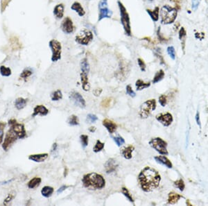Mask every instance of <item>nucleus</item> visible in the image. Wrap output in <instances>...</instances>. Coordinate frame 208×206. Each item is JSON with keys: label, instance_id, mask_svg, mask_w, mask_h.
Segmentation results:
<instances>
[{"label": "nucleus", "instance_id": "35", "mask_svg": "<svg viewBox=\"0 0 208 206\" xmlns=\"http://www.w3.org/2000/svg\"><path fill=\"white\" fill-rule=\"evenodd\" d=\"M164 72L162 69H160V71H158L157 73L155 74V76H154L153 80V83H158V82L160 81L162 79L164 78Z\"/></svg>", "mask_w": 208, "mask_h": 206}, {"label": "nucleus", "instance_id": "6", "mask_svg": "<svg viewBox=\"0 0 208 206\" xmlns=\"http://www.w3.org/2000/svg\"><path fill=\"white\" fill-rule=\"evenodd\" d=\"M94 35L91 31L82 29L76 35L75 41L81 45H88L93 40Z\"/></svg>", "mask_w": 208, "mask_h": 206}, {"label": "nucleus", "instance_id": "40", "mask_svg": "<svg viewBox=\"0 0 208 206\" xmlns=\"http://www.w3.org/2000/svg\"><path fill=\"white\" fill-rule=\"evenodd\" d=\"M6 123L4 122H0V144L3 142L4 139V131L6 127Z\"/></svg>", "mask_w": 208, "mask_h": 206}, {"label": "nucleus", "instance_id": "58", "mask_svg": "<svg viewBox=\"0 0 208 206\" xmlns=\"http://www.w3.org/2000/svg\"><path fill=\"white\" fill-rule=\"evenodd\" d=\"M89 131H90V132H92V133H93V132H94V131H96V128H95V127H90V128H89Z\"/></svg>", "mask_w": 208, "mask_h": 206}, {"label": "nucleus", "instance_id": "18", "mask_svg": "<svg viewBox=\"0 0 208 206\" xmlns=\"http://www.w3.org/2000/svg\"><path fill=\"white\" fill-rule=\"evenodd\" d=\"M65 6L63 4H57L53 9V15L57 19H62L64 16Z\"/></svg>", "mask_w": 208, "mask_h": 206}, {"label": "nucleus", "instance_id": "56", "mask_svg": "<svg viewBox=\"0 0 208 206\" xmlns=\"http://www.w3.org/2000/svg\"><path fill=\"white\" fill-rule=\"evenodd\" d=\"M17 122V121L16 120H15V119H12V120H10L9 121V126H12V125H13L14 123H15Z\"/></svg>", "mask_w": 208, "mask_h": 206}, {"label": "nucleus", "instance_id": "42", "mask_svg": "<svg viewBox=\"0 0 208 206\" xmlns=\"http://www.w3.org/2000/svg\"><path fill=\"white\" fill-rule=\"evenodd\" d=\"M111 102H112V99L111 98H106V99H105L103 100L101 103V105L102 108H104V109H106V108H108L110 104H111Z\"/></svg>", "mask_w": 208, "mask_h": 206}, {"label": "nucleus", "instance_id": "13", "mask_svg": "<svg viewBox=\"0 0 208 206\" xmlns=\"http://www.w3.org/2000/svg\"><path fill=\"white\" fill-rule=\"evenodd\" d=\"M11 128L14 131L19 139H23L27 136L24 126L22 123H15L13 125L11 126Z\"/></svg>", "mask_w": 208, "mask_h": 206}, {"label": "nucleus", "instance_id": "57", "mask_svg": "<svg viewBox=\"0 0 208 206\" xmlns=\"http://www.w3.org/2000/svg\"><path fill=\"white\" fill-rule=\"evenodd\" d=\"M56 148H57V144L54 143V144H53V145L52 149H51V152H52V153H53V151H56Z\"/></svg>", "mask_w": 208, "mask_h": 206}, {"label": "nucleus", "instance_id": "5", "mask_svg": "<svg viewBox=\"0 0 208 206\" xmlns=\"http://www.w3.org/2000/svg\"><path fill=\"white\" fill-rule=\"evenodd\" d=\"M156 109V101L155 99H151L145 101L141 105L139 115L142 119H146Z\"/></svg>", "mask_w": 208, "mask_h": 206}, {"label": "nucleus", "instance_id": "38", "mask_svg": "<svg viewBox=\"0 0 208 206\" xmlns=\"http://www.w3.org/2000/svg\"><path fill=\"white\" fill-rule=\"evenodd\" d=\"M11 46L13 50H18L20 48V44L19 42V40L17 38L13 37L11 38Z\"/></svg>", "mask_w": 208, "mask_h": 206}, {"label": "nucleus", "instance_id": "39", "mask_svg": "<svg viewBox=\"0 0 208 206\" xmlns=\"http://www.w3.org/2000/svg\"><path fill=\"white\" fill-rule=\"evenodd\" d=\"M122 194H124V195L125 196V197H126L128 200H129V201L132 202V203L134 202V200H133L131 194H130L129 191H128V189H127L126 187H122Z\"/></svg>", "mask_w": 208, "mask_h": 206}, {"label": "nucleus", "instance_id": "14", "mask_svg": "<svg viewBox=\"0 0 208 206\" xmlns=\"http://www.w3.org/2000/svg\"><path fill=\"white\" fill-rule=\"evenodd\" d=\"M104 167L106 173L110 174L112 172H114L116 170L117 167H118V164L115 159L110 158L109 160H108Z\"/></svg>", "mask_w": 208, "mask_h": 206}, {"label": "nucleus", "instance_id": "15", "mask_svg": "<svg viewBox=\"0 0 208 206\" xmlns=\"http://www.w3.org/2000/svg\"><path fill=\"white\" fill-rule=\"evenodd\" d=\"M49 113V110L46 108L44 105H38L33 109V113L32 114V117H34L37 115L43 116L47 115Z\"/></svg>", "mask_w": 208, "mask_h": 206}, {"label": "nucleus", "instance_id": "19", "mask_svg": "<svg viewBox=\"0 0 208 206\" xmlns=\"http://www.w3.org/2000/svg\"><path fill=\"white\" fill-rule=\"evenodd\" d=\"M134 146L129 145L126 146V147H124L121 150V154L125 159L130 160L132 158V153L134 151Z\"/></svg>", "mask_w": 208, "mask_h": 206}, {"label": "nucleus", "instance_id": "43", "mask_svg": "<svg viewBox=\"0 0 208 206\" xmlns=\"http://www.w3.org/2000/svg\"><path fill=\"white\" fill-rule=\"evenodd\" d=\"M167 53L170 56L171 59H173V60H175L176 58V51H175V49H174L173 47H172V46H170V47H169L167 48Z\"/></svg>", "mask_w": 208, "mask_h": 206}, {"label": "nucleus", "instance_id": "10", "mask_svg": "<svg viewBox=\"0 0 208 206\" xmlns=\"http://www.w3.org/2000/svg\"><path fill=\"white\" fill-rule=\"evenodd\" d=\"M69 98L71 101H72L74 105L76 106L80 107L81 109H84L86 106V103L85 101L84 98L82 97V95L78 92L72 91L69 94Z\"/></svg>", "mask_w": 208, "mask_h": 206}, {"label": "nucleus", "instance_id": "1", "mask_svg": "<svg viewBox=\"0 0 208 206\" xmlns=\"http://www.w3.org/2000/svg\"><path fill=\"white\" fill-rule=\"evenodd\" d=\"M137 179L142 189L148 192L158 187L161 177L156 170L150 167H146L141 171Z\"/></svg>", "mask_w": 208, "mask_h": 206}, {"label": "nucleus", "instance_id": "17", "mask_svg": "<svg viewBox=\"0 0 208 206\" xmlns=\"http://www.w3.org/2000/svg\"><path fill=\"white\" fill-rule=\"evenodd\" d=\"M48 153H39V154H33L29 156V160L35 163H42L45 161L48 158Z\"/></svg>", "mask_w": 208, "mask_h": 206}, {"label": "nucleus", "instance_id": "25", "mask_svg": "<svg viewBox=\"0 0 208 206\" xmlns=\"http://www.w3.org/2000/svg\"><path fill=\"white\" fill-rule=\"evenodd\" d=\"M27 100L24 99L22 97H19L15 100V106L17 110H22L27 105Z\"/></svg>", "mask_w": 208, "mask_h": 206}, {"label": "nucleus", "instance_id": "12", "mask_svg": "<svg viewBox=\"0 0 208 206\" xmlns=\"http://www.w3.org/2000/svg\"><path fill=\"white\" fill-rule=\"evenodd\" d=\"M156 120L160 122L164 127H169L173 122V117L170 113H160L156 115Z\"/></svg>", "mask_w": 208, "mask_h": 206}, {"label": "nucleus", "instance_id": "27", "mask_svg": "<svg viewBox=\"0 0 208 206\" xmlns=\"http://www.w3.org/2000/svg\"><path fill=\"white\" fill-rule=\"evenodd\" d=\"M81 72L88 74L89 72V65L88 59H87L86 58H84L83 59H82L81 60Z\"/></svg>", "mask_w": 208, "mask_h": 206}, {"label": "nucleus", "instance_id": "24", "mask_svg": "<svg viewBox=\"0 0 208 206\" xmlns=\"http://www.w3.org/2000/svg\"><path fill=\"white\" fill-rule=\"evenodd\" d=\"M41 182H42V179L39 177H34L32 178L31 181L28 182V187L29 189H35V188L38 187L40 185Z\"/></svg>", "mask_w": 208, "mask_h": 206}, {"label": "nucleus", "instance_id": "8", "mask_svg": "<svg viewBox=\"0 0 208 206\" xmlns=\"http://www.w3.org/2000/svg\"><path fill=\"white\" fill-rule=\"evenodd\" d=\"M149 145L151 147L155 149L158 153H160L162 155H167L168 154V151L166 150L167 144L162 139L160 138L152 139L149 142Z\"/></svg>", "mask_w": 208, "mask_h": 206}, {"label": "nucleus", "instance_id": "26", "mask_svg": "<svg viewBox=\"0 0 208 206\" xmlns=\"http://www.w3.org/2000/svg\"><path fill=\"white\" fill-rule=\"evenodd\" d=\"M146 11L150 15L151 18L153 20L154 22H157L159 20V14H160V9L158 7H156L153 11H151V10H146Z\"/></svg>", "mask_w": 208, "mask_h": 206}, {"label": "nucleus", "instance_id": "2", "mask_svg": "<svg viewBox=\"0 0 208 206\" xmlns=\"http://www.w3.org/2000/svg\"><path fill=\"white\" fill-rule=\"evenodd\" d=\"M83 187L88 189H101L106 186V181L101 174L89 173L84 175L82 178Z\"/></svg>", "mask_w": 208, "mask_h": 206}, {"label": "nucleus", "instance_id": "30", "mask_svg": "<svg viewBox=\"0 0 208 206\" xmlns=\"http://www.w3.org/2000/svg\"><path fill=\"white\" fill-rule=\"evenodd\" d=\"M150 86H151L150 83H145V82H144L142 80L140 79L137 80L135 83L136 88H137V90L138 91L142 90L145 89L146 87H148Z\"/></svg>", "mask_w": 208, "mask_h": 206}, {"label": "nucleus", "instance_id": "3", "mask_svg": "<svg viewBox=\"0 0 208 206\" xmlns=\"http://www.w3.org/2000/svg\"><path fill=\"white\" fill-rule=\"evenodd\" d=\"M177 10L169 5H164L161 9V22L164 24H169L175 21L177 17Z\"/></svg>", "mask_w": 208, "mask_h": 206}, {"label": "nucleus", "instance_id": "22", "mask_svg": "<svg viewBox=\"0 0 208 206\" xmlns=\"http://www.w3.org/2000/svg\"><path fill=\"white\" fill-rule=\"evenodd\" d=\"M81 80L82 83V87L84 91H89L90 89V85L89 83V80L88 77V74L81 72Z\"/></svg>", "mask_w": 208, "mask_h": 206}, {"label": "nucleus", "instance_id": "55", "mask_svg": "<svg viewBox=\"0 0 208 206\" xmlns=\"http://www.w3.org/2000/svg\"><path fill=\"white\" fill-rule=\"evenodd\" d=\"M196 122L198 123V125H199V127H201V122H200V119H199V112H197V114L196 115Z\"/></svg>", "mask_w": 208, "mask_h": 206}, {"label": "nucleus", "instance_id": "45", "mask_svg": "<svg viewBox=\"0 0 208 206\" xmlns=\"http://www.w3.org/2000/svg\"><path fill=\"white\" fill-rule=\"evenodd\" d=\"M97 120H98V117L95 115L89 114L87 116V122H88L89 123H94Z\"/></svg>", "mask_w": 208, "mask_h": 206}, {"label": "nucleus", "instance_id": "48", "mask_svg": "<svg viewBox=\"0 0 208 206\" xmlns=\"http://www.w3.org/2000/svg\"><path fill=\"white\" fill-rule=\"evenodd\" d=\"M126 89L127 94L129 95V96H130L131 97H135V95H136L135 92L133 90L132 87H131V86H130V85L127 86L126 87Z\"/></svg>", "mask_w": 208, "mask_h": 206}, {"label": "nucleus", "instance_id": "37", "mask_svg": "<svg viewBox=\"0 0 208 206\" xmlns=\"http://www.w3.org/2000/svg\"><path fill=\"white\" fill-rule=\"evenodd\" d=\"M15 195H16V193L14 191H12L11 192H10L9 194H8L7 197L5 199L4 201V205H8L9 204L11 201H12V200H13L14 198L15 197Z\"/></svg>", "mask_w": 208, "mask_h": 206}, {"label": "nucleus", "instance_id": "50", "mask_svg": "<svg viewBox=\"0 0 208 206\" xmlns=\"http://www.w3.org/2000/svg\"><path fill=\"white\" fill-rule=\"evenodd\" d=\"M200 2H201V0H192V9H193L194 11H196L198 7H199V4H200Z\"/></svg>", "mask_w": 208, "mask_h": 206}, {"label": "nucleus", "instance_id": "49", "mask_svg": "<svg viewBox=\"0 0 208 206\" xmlns=\"http://www.w3.org/2000/svg\"><path fill=\"white\" fill-rule=\"evenodd\" d=\"M137 63H138L139 67L140 68L141 70H142V72H144L145 69H146V65H145V63H144V61L141 58H138L137 59Z\"/></svg>", "mask_w": 208, "mask_h": 206}, {"label": "nucleus", "instance_id": "33", "mask_svg": "<svg viewBox=\"0 0 208 206\" xmlns=\"http://www.w3.org/2000/svg\"><path fill=\"white\" fill-rule=\"evenodd\" d=\"M68 123L70 126H78L79 125V120L76 115H72L68 118Z\"/></svg>", "mask_w": 208, "mask_h": 206}, {"label": "nucleus", "instance_id": "21", "mask_svg": "<svg viewBox=\"0 0 208 206\" xmlns=\"http://www.w3.org/2000/svg\"><path fill=\"white\" fill-rule=\"evenodd\" d=\"M112 15V12L111 10H110L108 8H105V9H99V21H101V20L105 18H110L111 17Z\"/></svg>", "mask_w": 208, "mask_h": 206}, {"label": "nucleus", "instance_id": "20", "mask_svg": "<svg viewBox=\"0 0 208 206\" xmlns=\"http://www.w3.org/2000/svg\"><path fill=\"white\" fill-rule=\"evenodd\" d=\"M71 9L77 13V14H78L80 17H83L86 15V11H85L83 6H82L81 4L78 2H75L72 5H71Z\"/></svg>", "mask_w": 208, "mask_h": 206}, {"label": "nucleus", "instance_id": "52", "mask_svg": "<svg viewBox=\"0 0 208 206\" xmlns=\"http://www.w3.org/2000/svg\"><path fill=\"white\" fill-rule=\"evenodd\" d=\"M108 7V0H101L99 3V9H105Z\"/></svg>", "mask_w": 208, "mask_h": 206}, {"label": "nucleus", "instance_id": "32", "mask_svg": "<svg viewBox=\"0 0 208 206\" xmlns=\"http://www.w3.org/2000/svg\"><path fill=\"white\" fill-rule=\"evenodd\" d=\"M63 98V94L62 92L60 90H57L54 92H53L51 94V99L53 101H57Z\"/></svg>", "mask_w": 208, "mask_h": 206}, {"label": "nucleus", "instance_id": "53", "mask_svg": "<svg viewBox=\"0 0 208 206\" xmlns=\"http://www.w3.org/2000/svg\"><path fill=\"white\" fill-rule=\"evenodd\" d=\"M102 92V89H99V88H97V89H95L94 92H93V94L95 97H99L100 94H101V93Z\"/></svg>", "mask_w": 208, "mask_h": 206}, {"label": "nucleus", "instance_id": "31", "mask_svg": "<svg viewBox=\"0 0 208 206\" xmlns=\"http://www.w3.org/2000/svg\"><path fill=\"white\" fill-rule=\"evenodd\" d=\"M0 74L2 76L9 77L12 74L11 69L10 68H8L4 65H2L0 67Z\"/></svg>", "mask_w": 208, "mask_h": 206}, {"label": "nucleus", "instance_id": "28", "mask_svg": "<svg viewBox=\"0 0 208 206\" xmlns=\"http://www.w3.org/2000/svg\"><path fill=\"white\" fill-rule=\"evenodd\" d=\"M54 189L52 187L50 186H45L44 187L41 189V194L44 197L49 198L51 197V195L53 194Z\"/></svg>", "mask_w": 208, "mask_h": 206}, {"label": "nucleus", "instance_id": "59", "mask_svg": "<svg viewBox=\"0 0 208 206\" xmlns=\"http://www.w3.org/2000/svg\"><path fill=\"white\" fill-rule=\"evenodd\" d=\"M147 1L149 2H152L154 1V0H147Z\"/></svg>", "mask_w": 208, "mask_h": 206}, {"label": "nucleus", "instance_id": "51", "mask_svg": "<svg viewBox=\"0 0 208 206\" xmlns=\"http://www.w3.org/2000/svg\"><path fill=\"white\" fill-rule=\"evenodd\" d=\"M159 102H160L162 106H165L166 104V97H165V95H161L159 97Z\"/></svg>", "mask_w": 208, "mask_h": 206}, {"label": "nucleus", "instance_id": "4", "mask_svg": "<svg viewBox=\"0 0 208 206\" xmlns=\"http://www.w3.org/2000/svg\"><path fill=\"white\" fill-rule=\"evenodd\" d=\"M117 4L119 9L121 22H122V24L123 27H124L125 33L128 35V36H130L131 35V27H130V20L129 15L126 9L122 2L119 1L117 2Z\"/></svg>", "mask_w": 208, "mask_h": 206}, {"label": "nucleus", "instance_id": "34", "mask_svg": "<svg viewBox=\"0 0 208 206\" xmlns=\"http://www.w3.org/2000/svg\"><path fill=\"white\" fill-rule=\"evenodd\" d=\"M32 74H33V71L31 69L29 68H26L22 71L21 74H20V78L22 79H27V78H29V76H31Z\"/></svg>", "mask_w": 208, "mask_h": 206}, {"label": "nucleus", "instance_id": "36", "mask_svg": "<svg viewBox=\"0 0 208 206\" xmlns=\"http://www.w3.org/2000/svg\"><path fill=\"white\" fill-rule=\"evenodd\" d=\"M104 146H105L104 143L101 142L99 140H97V142L95 144V146L93 148V151L94 153H98V152H100L104 149Z\"/></svg>", "mask_w": 208, "mask_h": 206}, {"label": "nucleus", "instance_id": "41", "mask_svg": "<svg viewBox=\"0 0 208 206\" xmlns=\"http://www.w3.org/2000/svg\"><path fill=\"white\" fill-rule=\"evenodd\" d=\"M80 140L82 146L83 148H86L88 145V136L87 135H81L80 136Z\"/></svg>", "mask_w": 208, "mask_h": 206}, {"label": "nucleus", "instance_id": "46", "mask_svg": "<svg viewBox=\"0 0 208 206\" xmlns=\"http://www.w3.org/2000/svg\"><path fill=\"white\" fill-rule=\"evenodd\" d=\"M11 0H2L1 2V11L3 13L6 10L8 5L11 2Z\"/></svg>", "mask_w": 208, "mask_h": 206}, {"label": "nucleus", "instance_id": "23", "mask_svg": "<svg viewBox=\"0 0 208 206\" xmlns=\"http://www.w3.org/2000/svg\"><path fill=\"white\" fill-rule=\"evenodd\" d=\"M155 160L158 163H160L164 166H166V167H168V168H171L172 167V164L171 163V161L169 160L167 158H166L165 156H160L155 157Z\"/></svg>", "mask_w": 208, "mask_h": 206}, {"label": "nucleus", "instance_id": "7", "mask_svg": "<svg viewBox=\"0 0 208 206\" xmlns=\"http://www.w3.org/2000/svg\"><path fill=\"white\" fill-rule=\"evenodd\" d=\"M49 47L51 48L52 56H51V61L56 63L58 61L60 60L61 58V52H62V47L61 43L57 40L53 39L50 40L49 43Z\"/></svg>", "mask_w": 208, "mask_h": 206}, {"label": "nucleus", "instance_id": "9", "mask_svg": "<svg viewBox=\"0 0 208 206\" xmlns=\"http://www.w3.org/2000/svg\"><path fill=\"white\" fill-rule=\"evenodd\" d=\"M17 138H18V137H17L15 133L11 128H10L6 134L3 145H2V148H3L4 150L5 151L9 150V149L16 142Z\"/></svg>", "mask_w": 208, "mask_h": 206}, {"label": "nucleus", "instance_id": "16", "mask_svg": "<svg viewBox=\"0 0 208 206\" xmlns=\"http://www.w3.org/2000/svg\"><path fill=\"white\" fill-rule=\"evenodd\" d=\"M102 123L103 126L106 128L110 134L113 133L117 128V125L116 123L108 119H105L103 120Z\"/></svg>", "mask_w": 208, "mask_h": 206}, {"label": "nucleus", "instance_id": "44", "mask_svg": "<svg viewBox=\"0 0 208 206\" xmlns=\"http://www.w3.org/2000/svg\"><path fill=\"white\" fill-rule=\"evenodd\" d=\"M113 140L115 142V143L117 144L118 146H121L125 143L124 139L122 137H121V136H117V137H115V138H113Z\"/></svg>", "mask_w": 208, "mask_h": 206}, {"label": "nucleus", "instance_id": "47", "mask_svg": "<svg viewBox=\"0 0 208 206\" xmlns=\"http://www.w3.org/2000/svg\"><path fill=\"white\" fill-rule=\"evenodd\" d=\"M175 185L176 186V187H178L180 190H181V191H183L184 188V182L183 180H181V179H180L178 180V181L175 182Z\"/></svg>", "mask_w": 208, "mask_h": 206}, {"label": "nucleus", "instance_id": "29", "mask_svg": "<svg viewBox=\"0 0 208 206\" xmlns=\"http://www.w3.org/2000/svg\"><path fill=\"white\" fill-rule=\"evenodd\" d=\"M181 197L179 194H176L174 192H171L169 194V199H168V203L169 204H175L178 200L180 199V198Z\"/></svg>", "mask_w": 208, "mask_h": 206}, {"label": "nucleus", "instance_id": "54", "mask_svg": "<svg viewBox=\"0 0 208 206\" xmlns=\"http://www.w3.org/2000/svg\"><path fill=\"white\" fill-rule=\"evenodd\" d=\"M68 187V186H65V185H63V186H62L61 187L59 188V189H58V191H57V193H58V194H60V193H62L64 191V190H65Z\"/></svg>", "mask_w": 208, "mask_h": 206}, {"label": "nucleus", "instance_id": "11", "mask_svg": "<svg viewBox=\"0 0 208 206\" xmlns=\"http://www.w3.org/2000/svg\"><path fill=\"white\" fill-rule=\"evenodd\" d=\"M61 29L66 34H71L74 31V23L69 17H66L64 18L62 23H61Z\"/></svg>", "mask_w": 208, "mask_h": 206}]
</instances>
